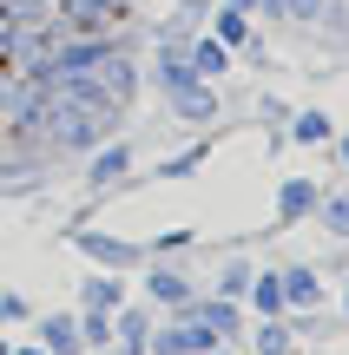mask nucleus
<instances>
[{
	"label": "nucleus",
	"instance_id": "obj_1",
	"mask_svg": "<svg viewBox=\"0 0 349 355\" xmlns=\"http://www.w3.org/2000/svg\"><path fill=\"white\" fill-rule=\"evenodd\" d=\"M40 92H46V145L53 152H99L119 132V119H126V112H112V105H73L53 86H40Z\"/></svg>",
	"mask_w": 349,
	"mask_h": 355
},
{
	"label": "nucleus",
	"instance_id": "obj_2",
	"mask_svg": "<svg viewBox=\"0 0 349 355\" xmlns=\"http://www.w3.org/2000/svg\"><path fill=\"white\" fill-rule=\"evenodd\" d=\"M46 13L66 40H79V33H119V26H132L139 0H46Z\"/></svg>",
	"mask_w": 349,
	"mask_h": 355
},
{
	"label": "nucleus",
	"instance_id": "obj_3",
	"mask_svg": "<svg viewBox=\"0 0 349 355\" xmlns=\"http://www.w3.org/2000/svg\"><path fill=\"white\" fill-rule=\"evenodd\" d=\"M205 349H218V336H211L205 322L191 316V309H178V316H171L165 329L145 343V355H205Z\"/></svg>",
	"mask_w": 349,
	"mask_h": 355
},
{
	"label": "nucleus",
	"instance_id": "obj_4",
	"mask_svg": "<svg viewBox=\"0 0 349 355\" xmlns=\"http://www.w3.org/2000/svg\"><path fill=\"white\" fill-rule=\"evenodd\" d=\"M132 158H139V152H132V139H119V132H112V139H105L99 152L86 158V191H105V184H126V178H132Z\"/></svg>",
	"mask_w": 349,
	"mask_h": 355
},
{
	"label": "nucleus",
	"instance_id": "obj_5",
	"mask_svg": "<svg viewBox=\"0 0 349 355\" xmlns=\"http://www.w3.org/2000/svg\"><path fill=\"white\" fill-rule=\"evenodd\" d=\"M73 243L92 257V263H105V270H132L145 257V243H132V237H105V230H73Z\"/></svg>",
	"mask_w": 349,
	"mask_h": 355
},
{
	"label": "nucleus",
	"instance_id": "obj_6",
	"mask_svg": "<svg viewBox=\"0 0 349 355\" xmlns=\"http://www.w3.org/2000/svg\"><path fill=\"white\" fill-rule=\"evenodd\" d=\"M316 204H323L316 178H284L277 184V224H303V217H316Z\"/></svg>",
	"mask_w": 349,
	"mask_h": 355
},
{
	"label": "nucleus",
	"instance_id": "obj_7",
	"mask_svg": "<svg viewBox=\"0 0 349 355\" xmlns=\"http://www.w3.org/2000/svg\"><path fill=\"white\" fill-rule=\"evenodd\" d=\"M185 60H191V73H198V79H224V73H231V60H237V53L224 46V40H211L205 26H198V33L185 40Z\"/></svg>",
	"mask_w": 349,
	"mask_h": 355
},
{
	"label": "nucleus",
	"instance_id": "obj_8",
	"mask_svg": "<svg viewBox=\"0 0 349 355\" xmlns=\"http://www.w3.org/2000/svg\"><path fill=\"white\" fill-rule=\"evenodd\" d=\"M205 33L224 40L231 53H244L250 40H257V33H250V13H244V7H218V0H211V13H205Z\"/></svg>",
	"mask_w": 349,
	"mask_h": 355
},
{
	"label": "nucleus",
	"instance_id": "obj_9",
	"mask_svg": "<svg viewBox=\"0 0 349 355\" xmlns=\"http://www.w3.org/2000/svg\"><path fill=\"white\" fill-rule=\"evenodd\" d=\"M145 343H152V316L145 309H112V355H145Z\"/></svg>",
	"mask_w": 349,
	"mask_h": 355
},
{
	"label": "nucleus",
	"instance_id": "obj_10",
	"mask_svg": "<svg viewBox=\"0 0 349 355\" xmlns=\"http://www.w3.org/2000/svg\"><path fill=\"white\" fill-rule=\"evenodd\" d=\"M171 112H178L185 125H211V119H218V79H191V86L171 99Z\"/></svg>",
	"mask_w": 349,
	"mask_h": 355
},
{
	"label": "nucleus",
	"instance_id": "obj_11",
	"mask_svg": "<svg viewBox=\"0 0 349 355\" xmlns=\"http://www.w3.org/2000/svg\"><path fill=\"white\" fill-rule=\"evenodd\" d=\"M185 309H191V316L205 322V329L218 336V343H224V336H237V329H244V309H237L231 296H205V303H198V296H191V303H185Z\"/></svg>",
	"mask_w": 349,
	"mask_h": 355
},
{
	"label": "nucleus",
	"instance_id": "obj_12",
	"mask_svg": "<svg viewBox=\"0 0 349 355\" xmlns=\"http://www.w3.org/2000/svg\"><path fill=\"white\" fill-rule=\"evenodd\" d=\"M277 283H284V309H316V303H323V277H316L310 263L277 270Z\"/></svg>",
	"mask_w": 349,
	"mask_h": 355
},
{
	"label": "nucleus",
	"instance_id": "obj_13",
	"mask_svg": "<svg viewBox=\"0 0 349 355\" xmlns=\"http://www.w3.org/2000/svg\"><path fill=\"white\" fill-rule=\"evenodd\" d=\"M145 296H152V303H165V309H185L191 303V277H185V270H145Z\"/></svg>",
	"mask_w": 349,
	"mask_h": 355
},
{
	"label": "nucleus",
	"instance_id": "obj_14",
	"mask_svg": "<svg viewBox=\"0 0 349 355\" xmlns=\"http://www.w3.org/2000/svg\"><path fill=\"white\" fill-rule=\"evenodd\" d=\"M99 79H105V92H112V99L132 112V99H139V86H145V79H139V60H132V53H119V60L99 66Z\"/></svg>",
	"mask_w": 349,
	"mask_h": 355
},
{
	"label": "nucleus",
	"instance_id": "obj_15",
	"mask_svg": "<svg viewBox=\"0 0 349 355\" xmlns=\"http://www.w3.org/2000/svg\"><path fill=\"white\" fill-rule=\"evenodd\" d=\"M191 79H198V73H191V60H185V53H171V46H158V60H152V86L165 92V99H178V92L191 86Z\"/></svg>",
	"mask_w": 349,
	"mask_h": 355
},
{
	"label": "nucleus",
	"instance_id": "obj_16",
	"mask_svg": "<svg viewBox=\"0 0 349 355\" xmlns=\"http://www.w3.org/2000/svg\"><path fill=\"white\" fill-rule=\"evenodd\" d=\"M284 139H297V145H330V139H337V119H330L323 105H310V112H290Z\"/></svg>",
	"mask_w": 349,
	"mask_h": 355
},
{
	"label": "nucleus",
	"instance_id": "obj_17",
	"mask_svg": "<svg viewBox=\"0 0 349 355\" xmlns=\"http://www.w3.org/2000/svg\"><path fill=\"white\" fill-rule=\"evenodd\" d=\"M40 349H46V355H86V343H79V316H46V322H40Z\"/></svg>",
	"mask_w": 349,
	"mask_h": 355
},
{
	"label": "nucleus",
	"instance_id": "obj_18",
	"mask_svg": "<svg viewBox=\"0 0 349 355\" xmlns=\"http://www.w3.org/2000/svg\"><path fill=\"white\" fill-rule=\"evenodd\" d=\"M119 303H126V283H119L112 270H105V277H86V283H79V309H99V316H112Z\"/></svg>",
	"mask_w": 349,
	"mask_h": 355
},
{
	"label": "nucleus",
	"instance_id": "obj_19",
	"mask_svg": "<svg viewBox=\"0 0 349 355\" xmlns=\"http://www.w3.org/2000/svg\"><path fill=\"white\" fill-rule=\"evenodd\" d=\"M250 309H257V316H290L284 309V283H277V270H264V277H250Z\"/></svg>",
	"mask_w": 349,
	"mask_h": 355
},
{
	"label": "nucleus",
	"instance_id": "obj_20",
	"mask_svg": "<svg viewBox=\"0 0 349 355\" xmlns=\"http://www.w3.org/2000/svg\"><path fill=\"white\" fill-rule=\"evenodd\" d=\"M316 224H323L337 243H349V191H323V204H316Z\"/></svg>",
	"mask_w": 349,
	"mask_h": 355
},
{
	"label": "nucleus",
	"instance_id": "obj_21",
	"mask_svg": "<svg viewBox=\"0 0 349 355\" xmlns=\"http://www.w3.org/2000/svg\"><path fill=\"white\" fill-rule=\"evenodd\" d=\"M257 355H290V322L284 316H264L257 322Z\"/></svg>",
	"mask_w": 349,
	"mask_h": 355
},
{
	"label": "nucleus",
	"instance_id": "obj_22",
	"mask_svg": "<svg viewBox=\"0 0 349 355\" xmlns=\"http://www.w3.org/2000/svg\"><path fill=\"white\" fill-rule=\"evenodd\" d=\"M79 343H86V349H105V343H112V316H99V309H79Z\"/></svg>",
	"mask_w": 349,
	"mask_h": 355
},
{
	"label": "nucleus",
	"instance_id": "obj_23",
	"mask_svg": "<svg viewBox=\"0 0 349 355\" xmlns=\"http://www.w3.org/2000/svg\"><path fill=\"white\" fill-rule=\"evenodd\" d=\"M211 158V145H191V152H178V158H165V165H158V178H191L198 165H205Z\"/></svg>",
	"mask_w": 349,
	"mask_h": 355
},
{
	"label": "nucleus",
	"instance_id": "obj_24",
	"mask_svg": "<svg viewBox=\"0 0 349 355\" xmlns=\"http://www.w3.org/2000/svg\"><path fill=\"white\" fill-rule=\"evenodd\" d=\"M250 277H257L250 263H224V277H218V296H231V303H237V296L250 290Z\"/></svg>",
	"mask_w": 349,
	"mask_h": 355
},
{
	"label": "nucleus",
	"instance_id": "obj_25",
	"mask_svg": "<svg viewBox=\"0 0 349 355\" xmlns=\"http://www.w3.org/2000/svg\"><path fill=\"white\" fill-rule=\"evenodd\" d=\"M284 20H297V26H316V20H323V0H284Z\"/></svg>",
	"mask_w": 349,
	"mask_h": 355
},
{
	"label": "nucleus",
	"instance_id": "obj_26",
	"mask_svg": "<svg viewBox=\"0 0 349 355\" xmlns=\"http://www.w3.org/2000/svg\"><path fill=\"white\" fill-rule=\"evenodd\" d=\"M316 26H330V33H349V7H343V0H323V20H316Z\"/></svg>",
	"mask_w": 349,
	"mask_h": 355
},
{
	"label": "nucleus",
	"instance_id": "obj_27",
	"mask_svg": "<svg viewBox=\"0 0 349 355\" xmlns=\"http://www.w3.org/2000/svg\"><path fill=\"white\" fill-rule=\"evenodd\" d=\"M171 13H178L185 26H205V13H211V0H178V7H171Z\"/></svg>",
	"mask_w": 349,
	"mask_h": 355
},
{
	"label": "nucleus",
	"instance_id": "obj_28",
	"mask_svg": "<svg viewBox=\"0 0 349 355\" xmlns=\"http://www.w3.org/2000/svg\"><path fill=\"white\" fill-rule=\"evenodd\" d=\"M257 105H264V119H271V125H277V132H284V125H290V105H284V99H271V92H264V99H257Z\"/></svg>",
	"mask_w": 349,
	"mask_h": 355
},
{
	"label": "nucleus",
	"instance_id": "obj_29",
	"mask_svg": "<svg viewBox=\"0 0 349 355\" xmlns=\"http://www.w3.org/2000/svg\"><path fill=\"white\" fill-rule=\"evenodd\" d=\"M20 316H26V296L7 290V296H0V322H20Z\"/></svg>",
	"mask_w": 349,
	"mask_h": 355
},
{
	"label": "nucleus",
	"instance_id": "obj_30",
	"mask_svg": "<svg viewBox=\"0 0 349 355\" xmlns=\"http://www.w3.org/2000/svg\"><path fill=\"white\" fill-rule=\"evenodd\" d=\"M257 13L264 20H284V0H250V20H257Z\"/></svg>",
	"mask_w": 349,
	"mask_h": 355
},
{
	"label": "nucleus",
	"instance_id": "obj_31",
	"mask_svg": "<svg viewBox=\"0 0 349 355\" xmlns=\"http://www.w3.org/2000/svg\"><path fill=\"white\" fill-rule=\"evenodd\" d=\"M330 145H337V158H343V165H349V132H337V139H330Z\"/></svg>",
	"mask_w": 349,
	"mask_h": 355
},
{
	"label": "nucleus",
	"instance_id": "obj_32",
	"mask_svg": "<svg viewBox=\"0 0 349 355\" xmlns=\"http://www.w3.org/2000/svg\"><path fill=\"white\" fill-rule=\"evenodd\" d=\"M218 7H244V13H250V0H218Z\"/></svg>",
	"mask_w": 349,
	"mask_h": 355
},
{
	"label": "nucleus",
	"instance_id": "obj_33",
	"mask_svg": "<svg viewBox=\"0 0 349 355\" xmlns=\"http://www.w3.org/2000/svg\"><path fill=\"white\" fill-rule=\"evenodd\" d=\"M13 355H46V349H40V343H33V349H13Z\"/></svg>",
	"mask_w": 349,
	"mask_h": 355
},
{
	"label": "nucleus",
	"instance_id": "obj_34",
	"mask_svg": "<svg viewBox=\"0 0 349 355\" xmlns=\"http://www.w3.org/2000/svg\"><path fill=\"white\" fill-rule=\"evenodd\" d=\"M205 355H231V349H224V343H218V349H205Z\"/></svg>",
	"mask_w": 349,
	"mask_h": 355
},
{
	"label": "nucleus",
	"instance_id": "obj_35",
	"mask_svg": "<svg viewBox=\"0 0 349 355\" xmlns=\"http://www.w3.org/2000/svg\"><path fill=\"white\" fill-rule=\"evenodd\" d=\"M343 316H349V290H343Z\"/></svg>",
	"mask_w": 349,
	"mask_h": 355
},
{
	"label": "nucleus",
	"instance_id": "obj_36",
	"mask_svg": "<svg viewBox=\"0 0 349 355\" xmlns=\"http://www.w3.org/2000/svg\"><path fill=\"white\" fill-rule=\"evenodd\" d=\"M0 355H13V349H7V343H0Z\"/></svg>",
	"mask_w": 349,
	"mask_h": 355
}]
</instances>
